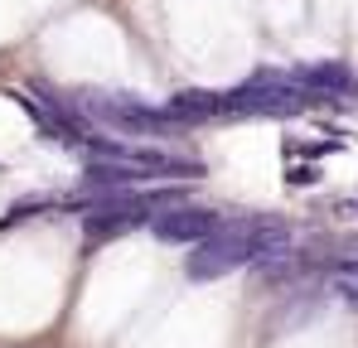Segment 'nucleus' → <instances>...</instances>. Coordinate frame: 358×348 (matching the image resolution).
I'll list each match as a JSON object with an SVG mask.
<instances>
[{
	"label": "nucleus",
	"mask_w": 358,
	"mask_h": 348,
	"mask_svg": "<svg viewBox=\"0 0 358 348\" xmlns=\"http://www.w3.org/2000/svg\"><path fill=\"white\" fill-rule=\"evenodd\" d=\"M334 213H339V218H354V213H358V198H339V203H334Z\"/></svg>",
	"instance_id": "7"
},
{
	"label": "nucleus",
	"mask_w": 358,
	"mask_h": 348,
	"mask_svg": "<svg viewBox=\"0 0 358 348\" xmlns=\"http://www.w3.org/2000/svg\"><path fill=\"white\" fill-rule=\"evenodd\" d=\"M165 112L189 131V126H199V121H208V116H223V92H199V87H189V92H175V97L165 102Z\"/></svg>",
	"instance_id": "3"
},
{
	"label": "nucleus",
	"mask_w": 358,
	"mask_h": 348,
	"mask_svg": "<svg viewBox=\"0 0 358 348\" xmlns=\"http://www.w3.org/2000/svg\"><path fill=\"white\" fill-rule=\"evenodd\" d=\"M324 286L334 290V295H349V300H358V261H334Z\"/></svg>",
	"instance_id": "5"
},
{
	"label": "nucleus",
	"mask_w": 358,
	"mask_h": 348,
	"mask_svg": "<svg viewBox=\"0 0 358 348\" xmlns=\"http://www.w3.org/2000/svg\"><path fill=\"white\" fill-rule=\"evenodd\" d=\"M291 82L300 92H315V97H344L354 87V73H349V63H315V68L291 73Z\"/></svg>",
	"instance_id": "2"
},
{
	"label": "nucleus",
	"mask_w": 358,
	"mask_h": 348,
	"mask_svg": "<svg viewBox=\"0 0 358 348\" xmlns=\"http://www.w3.org/2000/svg\"><path fill=\"white\" fill-rule=\"evenodd\" d=\"M218 228H223V213L194 208V203H175V208H165V213L150 218V232L160 242H170V247H199V242H208Z\"/></svg>",
	"instance_id": "1"
},
{
	"label": "nucleus",
	"mask_w": 358,
	"mask_h": 348,
	"mask_svg": "<svg viewBox=\"0 0 358 348\" xmlns=\"http://www.w3.org/2000/svg\"><path fill=\"white\" fill-rule=\"evenodd\" d=\"M39 208H49V213H59V208H63V198H54V194H39V198H20V203H15V208H10V213L0 218V228H15V223H29V218H34Z\"/></svg>",
	"instance_id": "4"
},
{
	"label": "nucleus",
	"mask_w": 358,
	"mask_h": 348,
	"mask_svg": "<svg viewBox=\"0 0 358 348\" xmlns=\"http://www.w3.org/2000/svg\"><path fill=\"white\" fill-rule=\"evenodd\" d=\"M286 179H291V184H315V179H320V170H315V165H291V170H286Z\"/></svg>",
	"instance_id": "6"
}]
</instances>
